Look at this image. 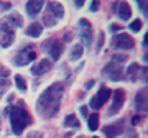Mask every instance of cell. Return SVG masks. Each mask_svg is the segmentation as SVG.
I'll list each match as a JSON object with an SVG mask.
<instances>
[{"label": "cell", "instance_id": "cell-1", "mask_svg": "<svg viewBox=\"0 0 148 138\" xmlns=\"http://www.w3.org/2000/svg\"><path fill=\"white\" fill-rule=\"evenodd\" d=\"M64 94V84L63 82H54L48 89L43 90V94L38 97L36 102V110L43 118H53L59 110L61 105V99Z\"/></svg>", "mask_w": 148, "mask_h": 138}, {"label": "cell", "instance_id": "cell-2", "mask_svg": "<svg viewBox=\"0 0 148 138\" xmlns=\"http://www.w3.org/2000/svg\"><path fill=\"white\" fill-rule=\"evenodd\" d=\"M7 113L10 115L12 132L15 133V135H21L23 130L33 122L32 117H30V113L23 109L21 102H18V105L16 107H8V109H7Z\"/></svg>", "mask_w": 148, "mask_h": 138}, {"label": "cell", "instance_id": "cell-3", "mask_svg": "<svg viewBox=\"0 0 148 138\" xmlns=\"http://www.w3.org/2000/svg\"><path fill=\"white\" fill-rule=\"evenodd\" d=\"M13 40H15L13 28H12L7 21L2 20V23H0V46L8 48V46L13 44Z\"/></svg>", "mask_w": 148, "mask_h": 138}, {"label": "cell", "instance_id": "cell-4", "mask_svg": "<svg viewBox=\"0 0 148 138\" xmlns=\"http://www.w3.org/2000/svg\"><path fill=\"white\" fill-rule=\"evenodd\" d=\"M112 90L109 89V87H106V85H102L101 89H99V92L95 94L92 99H90V109H94V110H97V109H101L104 104H106L107 100H109V97H110Z\"/></svg>", "mask_w": 148, "mask_h": 138}, {"label": "cell", "instance_id": "cell-5", "mask_svg": "<svg viewBox=\"0 0 148 138\" xmlns=\"http://www.w3.org/2000/svg\"><path fill=\"white\" fill-rule=\"evenodd\" d=\"M123 102H125V90L122 89H117L114 90V97H112V105L109 107L107 110V115H115L122 110L123 107Z\"/></svg>", "mask_w": 148, "mask_h": 138}, {"label": "cell", "instance_id": "cell-6", "mask_svg": "<svg viewBox=\"0 0 148 138\" xmlns=\"http://www.w3.org/2000/svg\"><path fill=\"white\" fill-rule=\"evenodd\" d=\"M112 46L115 49H132L135 46V41L133 38L127 33H120V35H115L114 40H112Z\"/></svg>", "mask_w": 148, "mask_h": 138}, {"label": "cell", "instance_id": "cell-7", "mask_svg": "<svg viewBox=\"0 0 148 138\" xmlns=\"http://www.w3.org/2000/svg\"><path fill=\"white\" fill-rule=\"evenodd\" d=\"M102 74L106 76L107 79H110V81H120L122 79V76H123V69H122L120 64H117V63H109L106 66V68L102 69Z\"/></svg>", "mask_w": 148, "mask_h": 138}, {"label": "cell", "instance_id": "cell-8", "mask_svg": "<svg viewBox=\"0 0 148 138\" xmlns=\"http://www.w3.org/2000/svg\"><path fill=\"white\" fill-rule=\"evenodd\" d=\"M35 58H36V53L33 51V46H27L21 51H18V54L15 56V64L16 66H25V64H30Z\"/></svg>", "mask_w": 148, "mask_h": 138}, {"label": "cell", "instance_id": "cell-9", "mask_svg": "<svg viewBox=\"0 0 148 138\" xmlns=\"http://www.w3.org/2000/svg\"><path fill=\"white\" fill-rule=\"evenodd\" d=\"M79 31H81V38L84 41V46H90V43H92V25L87 18L79 20Z\"/></svg>", "mask_w": 148, "mask_h": 138}, {"label": "cell", "instance_id": "cell-10", "mask_svg": "<svg viewBox=\"0 0 148 138\" xmlns=\"http://www.w3.org/2000/svg\"><path fill=\"white\" fill-rule=\"evenodd\" d=\"M133 104H135V109H137V112H147L148 110V90L147 89H142L137 92V96H135V100H133Z\"/></svg>", "mask_w": 148, "mask_h": 138}, {"label": "cell", "instance_id": "cell-11", "mask_svg": "<svg viewBox=\"0 0 148 138\" xmlns=\"http://www.w3.org/2000/svg\"><path fill=\"white\" fill-rule=\"evenodd\" d=\"M43 46L48 48V53L51 54V59H53V61H58V59L61 58V54H63V43H61V41L53 40V41L45 43Z\"/></svg>", "mask_w": 148, "mask_h": 138}, {"label": "cell", "instance_id": "cell-12", "mask_svg": "<svg viewBox=\"0 0 148 138\" xmlns=\"http://www.w3.org/2000/svg\"><path fill=\"white\" fill-rule=\"evenodd\" d=\"M51 68H53V64H51L49 59H41L40 63L32 66V74L33 76H43V74H46L48 71H51Z\"/></svg>", "mask_w": 148, "mask_h": 138}, {"label": "cell", "instance_id": "cell-13", "mask_svg": "<svg viewBox=\"0 0 148 138\" xmlns=\"http://www.w3.org/2000/svg\"><path fill=\"white\" fill-rule=\"evenodd\" d=\"M123 132V120H119L115 123H110L104 128V135L106 138H115L117 135H120Z\"/></svg>", "mask_w": 148, "mask_h": 138}, {"label": "cell", "instance_id": "cell-14", "mask_svg": "<svg viewBox=\"0 0 148 138\" xmlns=\"http://www.w3.org/2000/svg\"><path fill=\"white\" fill-rule=\"evenodd\" d=\"M48 13L53 16L54 20L58 21V20H61L64 16V8H63V3H59V2H49L48 3Z\"/></svg>", "mask_w": 148, "mask_h": 138}, {"label": "cell", "instance_id": "cell-15", "mask_svg": "<svg viewBox=\"0 0 148 138\" xmlns=\"http://www.w3.org/2000/svg\"><path fill=\"white\" fill-rule=\"evenodd\" d=\"M43 2H27V13L30 16H36L40 12H41V8H43Z\"/></svg>", "mask_w": 148, "mask_h": 138}, {"label": "cell", "instance_id": "cell-16", "mask_svg": "<svg viewBox=\"0 0 148 138\" xmlns=\"http://www.w3.org/2000/svg\"><path fill=\"white\" fill-rule=\"evenodd\" d=\"M82 53H84V46H82V43L74 44L73 48H71V51H69V61H71V63L77 61V59L82 56Z\"/></svg>", "mask_w": 148, "mask_h": 138}, {"label": "cell", "instance_id": "cell-17", "mask_svg": "<svg viewBox=\"0 0 148 138\" xmlns=\"http://www.w3.org/2000/svg\"><path fill=\"white\" fill-rule=\"evenodd\" d=\"M3 21H7L12 28H20L21 25H23V18H21L18 13H10L7 18H3Z\"/></svg>", "mask_w": 148, "mask_h": 138}, {"label": "cell", "instance_id": "cell-18", "mask_svg": "<svg viewBox=\"0 0 148 138\" xmlns=\"http://www.w3.org/2000/svg\"><path fill=\"white\" fill-rule=\"evenodd\" d=\"M119 16H120L122 20H130V16H132V10H130V5H128L127 2H120L119 3Z\"/></svg>", "mask_w": 148, "mask_h": 138}, {"label": "cell", "instance_id": "cell-19", "mask_svg": "<svg viewBox=\"0 0 148 138\" xmlns=\"http://www.w3.org/2000/svg\"><path fill=\"white\" fill-rule=\"evenodd\" d=\"M43 33V25L41 23H32L30 27L27 28V35L32 38H38Z\"/></svg>", "mask_w": 148, "mask_h": 138}, {"label": "cell", "instance_id": "cell-20", "mask_svg": "<svg viewBox=\"0 0 148 138\" xmlns=\"http://www.w3.org/2000/svg\"><path fill=\"white\" fill-rule=\"evenodd\" d=\"M64 127H68V128H79L81 123H79V120H77V117H76L74 113H71V115H68V117L64 118Z\"/></svg>", "mask_w": 148, "mask_h": 138}, {"label": "cell", "instance_id": "cell-21", "mask_svg": "<svg viewBox=\"0 0 148 138\" xmlns=\"http://www.w3.org/2000/svg\"><path fill=\"white\" fill-rule=\"evenodd\" d=\"M140 69L142 68H140L138 64H130V68H128V71H127V76L132 82H135V81L138 79V71H140Z\"/></svg>", "mask_w": 148, "mask_h": 138}, {"label": "cell", "instance_id": "cell-22", "mask_svg": "<svg viewBox=\"0 0 148 138\" xmlns=\"http://www.w3.org/2000/svg\"><path fill=\"white\" fill-rule=\"evenodd\" d=\"M15 85H16V89L21 90V92L27 90V81L23 79V76H20V74L15 76Z\"/></svg>", "mask_w": 148, "mask_h": 138}, {"label": "cell", "instance_id": "cell-23", "mask_svg": "<svg viewBox=\"0 0 148 138\" xmlns=\"http://www.w3.org/2000/svg\"><path fill=\"white\" fill-rule=\"evenodd\" d=\"M97 128H99V115L92 113V115H89V130L95 132Z\"/></svg>", "mask_w": 148, "mask_h": 138}, {"label": "cell", "instance_id": "cell-24", "mask_svg": "<svg viewBox=\"0 0 148 138\" xmlns=\"http://www.w3.org/2000/svg\"><path fill=\"white\" fill-rule=\"evenodd\" d=\"M128 27H130V30H132V31L138 33L140 30H142V20H138V18H137V20H133Z\"/></svg>", "mask_w": 148, "mask_h": 138}, {"label": "cell", "instance_id": "cell-25", "mask_svg": "<svg viewBox=\"0 0 148 138\" xmlns=\"http://www.w3.org/2000/svg\"><path fill=\"white\" fill-rule=\"evenodd\" d=\"M43 23H45L46 27H54V25H56V20H54L49 13H46V15L43 16Z\"/></svg>", "mask_w": 148, "mask_h": 138}, {"label": "cell", "instance_id": "cell-26", "mask_svg": "<svg viewBox=\"0 0 148 138\" xmlns=\"http://www.w3.org/2000/svg\"><path fill=\"white\" fill-rule=\"evenodd\" d=\"M8 87H10V82H8V79H0V99H2L3 92H5Z\"/></svg>", "mask_w": 148, "mask_h": 138}, {"label": "cell", "instance_id": "cell-27", "mask_svg": "<svg viewBox=\"0 0 148 138\" xmlns=\"http://www.w3.org/2000/svg\"><path fill=\"white\" fill-rule=\"evenodd\" d=\"M128 59L127 54H115L114 58H112V63H125Z\"/></svg>", "mask_w": 148, "mask_h": 138}, {"label": "cell", "instance_id": "cell-28", "mask_svg": "<svg viewBox=\"0 0 148 138\" xmlns=\"http://www.w3.org/2000/svg\"><path fill=\"white\" fill-rule=\"evenodd\" d=\"M7 76H10V69L0 66V79H7Z\"/></svg>", "mask_w": 148, "mask_h": 138}, {"label": "cell", "instance_id": "cell-29", "mask_svg": "<svg viewBox=\"0 0 148 138\" xmlns=\"http://www.w3.org/2000/svg\"><path fill=\"white\" fill-rule=\"evenodd\" d=\"M99 7H101L99 2H92V3H90V12H97L99 10Z\"/></svg>", "mask_w": 148, "mask_h": 138}, {"label": "cell", "instance_id": "cell-30", "mask_svg": "<svg viewBox=\"0 0 148 138\" xmlns=\"http://www.w3.org/2000/svg\"><path fill=\"white\" fill-rule=\"evenodd\" d=\"M0 7H2L3 10H8V8L12 7V3H10V2H0Z\"/></svg>", "mask_w": 148, "mask_h": 138}, {"label": "cell", "instance_id": "cell-31", "mask_svg": "<svg viewBox=\"0 0 148 138\" xmlns=\"http://www.w3.org/2000/svg\"><path fill=\"white\" fill-rule=\"evenodd\" d=\"M71 40H73V33L69 31V33H66V35H64V41L68 43V41H71Z\"/></svg>", "mask_w": 148, "mask_h": 138}, {"label": "cell", "instance_id": "cell-32", "mask_svg": "<svg viewBox=\"0 0 148 138\" xmlns=\"http://www.w3.org/2000/svg\"><path fill=\"white\" fill-rule=\"evenodd\" d=\"M79 112H81V115H82V117H86V115H87V107H81Z\"/></svg>", "mask_w": 148, "mask_h": 138}, {"label": "cell", "instance_id": "cell-33", "mask_svg": "<svg viewBox=\"0 0 148 138\" xmlns=\"http://www.w3.org/2000/svg\"><path fill=\"white\" fill-rule=\"evenodd\" d=\"M137 5L140 7V8H142V10H145V8H147V5H148V3H147V2H138Z\"/></svg>", "mask_w": 148, "mask_h": 138}, {"label": "cell", "instance_id": "cell-34", "mask_svg": "<svg viewBox=\"0 0 148 138\" xmlns=\"http://www.w3.org/2000/svg\"><path fill=\"white\" fill-rule=\"evenodd\" d=\"M28 138H43V137H41V133H32Z\"/></svg>", "mask_w": 148, "mask_h": 138}, {"label": "cell", "instance_id": "cell-35", "mask_svg": "<svg viewBox=\"0 0 148 138\" xmlns=\"http://www.w3.org/2000/svg\"><path fill=\"white\" fill-rule=\"evenodd\" d=\"M74 5L77 7V8H81V7H84V0H82V2H81V0H79V2H74Z\"/></svg>", "mask_w": 148, "mask_h": 138}, {"label": "cell", "instance_id": "cell-36", "mask_svg": "<svg viewBox=\"0 0 148 138\" xmlns=\"http://www.w3.org/2000/svg\"><path fill=\"white\" fill-rule=\"evenodd\" d=\"M138 122H140V118H138V117H133V118H132V123H133V125H135V123H138Z\"/></svg>", "mask_w": 148, "mask_h": 138}, {"label": "cell", "instance_id": "cell-37", "mask_svg": "<svg viewBox=\"0 0 148 138\" xmlns=\"http://www.w3.org/2000/svg\"><path fill=\"white\" fill-rule=\"evenodd\" d=\"M119 30H120V27H119V25H114V27H112V31H119Z\"/></svg>", "mask_w": 148, "mask_h": 138}, {"label": "cell", "instance_id": "cell-38", "mask_svg": "<svg viewBox=\"0 0 148 138\" xmlns=\"http://www.w3.org/2000/svg\"><path fill=\"white\" fill-rule=\"evenodd\" d=\"M92 84H94V81H89V82H87V84H86V87H87V89H89V87H92Z\"/></svg>", "mask_w": 148, "mask_h": 138}, {"label": "cell", "instance_id": "cell-39", "mask_svg": "<svg viewBox=\"0 0 148 138\" xmlns=\"http://www.w3.org/2000/svg\"><path fill=\"white\" fill-rule=\"evenodd\" d=\"M71 137H73V133H71V132H69V133H66V135H64V138H71Z\"/></svg>", "mask_w": 148, "mask_h": 138}, {"label": "cell", "instance_id": "cell-40", "mask_svg": "<svg viewBox=\"0 0 148 138\" xmlns=\"http://www.w3.org/2000/svg\"><path fill=\"white\" fill-rule=\"evenodd\" d=\"M0 130H2V117H0Z\"/></svg>", "mask_w": 148, "mask_h": 138}, {"label": "cell", "instance_id": "cell-41", "mask_svg": "<svg viewBox=\"0 0 148 138\" xmlns=\"http://www.w3.org/2000/svg\"><path fill=\"white\" fill-rule=\"evenodd\" d=\"M77 138H84V137H77Z\"/></svg>", "mask_w": 148, "mask_h": 138}, {"label": "cell", "instance_id": "cell-42", "mask_svg": "<svg viewBox=\"0 0 148 138\" xmlns=\"http://www.w3.org/2000/svg\"><path fill=\"white\" fill-rule=\"evenodd\" d=\"M94 138H97V137H94Z\"/></svg>", "mask_w": 148, "mask_h": 138}]
</instances>
